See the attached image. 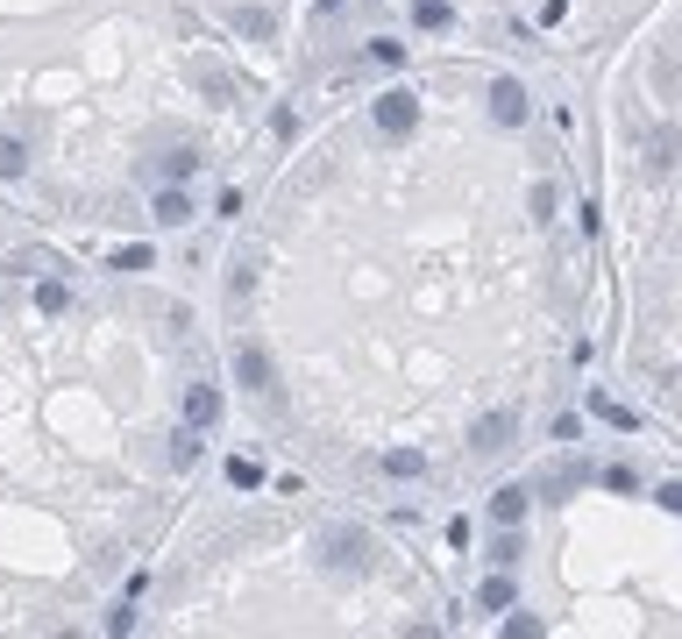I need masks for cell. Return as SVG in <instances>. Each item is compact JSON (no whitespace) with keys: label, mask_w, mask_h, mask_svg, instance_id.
<instances>
[{"label":"cell","mask_w":682,"mask_h":639,"mask_svg":"<svg viewBox=\"0 0 682 639\" xmlns=\"http://www.w3.org/2000/svg\"><path fill=\"white\" fill-rule=\"evenodd\" d=\"M377 547L362 526H321L313 532V569L327 575V583H356V575H370Z\"/></svg>","instance_id":"cell-1"},{"label":"cell","mask_w":682,"mask_h":639,"mask_svg":"<svg viewBox=\"0 0 682 639\" xmlns=\"http://www.w3.org/2000/svg\"><path fill=\"white\" fill-rule=\"evenodd\" d=\"M227 377H235V384L249 391L256 405H270V399H278V356H270V348L256 341V334H242V341L227 348Z\"/></svg>","instance_id":"cell-2"},{"label":"cell","mask_w":682,"mask_h":639,"mask_svg":"<svg viewBox=\"0 0 682 639\" xmlns=\"http://www.w3.org/2000/svg\"><path fill=\"white\" fill-rule=\"evenodd\" d=\"M370 121H377V135L405 143V135L420 128V93H413V86H384V93L370 100Z\"/></svg>","instance_id":"cell-3"},{"label":"cell","mask_w":682,"mask_h":639,"mask_svg":"<svg viewBox=\"0 0 682 639\" xmlns=\"http://www.w3.org/2000/svg\"><path fill=\"white\" fill-rule=\"evenodd\" d=\"M512 440H519V413L512 405H491V413L469 426V455H505Z\"/></svg>","instance_id":"cell-4"},{"label":"cell","mask_w":682,"mask_h":639,"mask_svg":"<svg viewBox=\"0 0 682 639\" xmlns=\"http://www.w3.org/2000/svg\"><path fill=\"white\" fill-rule=\"evenodd\" d=\"M178 413H186V426H221V413H227V391L214 384V377H192L186 384V399H178Z\"/></svg>","instance_id":"cell-5"},{"label":"cell","mask_w":682,"mask_h":639,"mask_svg":"<svg viewBox=\"0 0 682 639\" xmlns=\"http://www.w3.org/2000/svg\"><path fill=\"white\" fill-rule=\"evenodd\" d=\"M491 121L497 128H526L534 121V93L519 79H491Z\"/></svg>","instance_id":"cell-6"},{"label":"cell","mask_w":682,"mask_h":639,"mask_svg":"<svg viewBox=\"0 0 682 639\" xmlns=\"http://www.w3.org/2000/svg\"><path fill=\"white\" fill-rule=\"evenodd\" d=\"M149 221H157V227H192L200 206H192L186 186H157V192H149Z\"/></svg>","instance_id":"cell-7"},{"label":"cell","mask_w":682,"mask_h":639,"mask_svg":"<svg viewBox=\"0 0 682 639\" xmlns=\"http://www.w3.org/2000/svg\"><path fill=\"white\" fill-rule=\"evenodd\" d=\"M227 29H235L242 43H270V36H278V14L256 8V0H235V8H227Z\"/></svg>","instance_id":"cell-8"},{"label":"cell","mask_w":682,"mask_h":639,"mask_svg":"<svg viewBox=\"0 0 682 639\" xmlns=\"http://www.w3.org/2000/svg\"><path fill=\"white\" fill-rule=\"evenodd\" d=\"M483 512H491V526H519L526 512H534V491H526V483H497Z\"/></svg>","instance_id":"cell-9"},{"label":"cell","mask_w":682,"mask_h":639,"mask_svg":"<svg viewBox=\"0 0 682 639\" xmlns=\"http://www.w3.org/2000/svg\"><path fill=\"white\" fill-rule=\"evenodd\" d=\"M477 604L483 612H512V604H519V569H491L483 590H477Z\"/></svg>","instance_id":"cell-10"},{"label":"cell","mask_w":682,"mask_h":639,"mask_svg":"<svg viewBox=\"0 0 682 639\" xmlns=\"http://www.w3.org/2000/svg\"><path fill=\"white\" fill-rule=\"evenodd\" d=\"M519 554H526V540H519V526H497V540L483 547V561L491 569H519Z\"/></svg>","instance_id":"cell-11"},{"label":"cell","mask_w":682,"mask_h":639,"mask_svg":"<svg viewBox=\"0 0 682 639\" xmlns=\"http://www.w3.org/2000/svg\"><path fill=\"white\" fill-rule=\"evenodd\" d=\"M164 462H171V469H192V462H200V426H178V434L164 440Z\"/></svg>","instance_id":"cell-12"},{"label":"cell","mask_w":682,"mask_h":639,"mask_svg":"<svg viewBox=\"0 0 682 639\" xmlns=\"http://www.w3.org/2000/svg\"><path fill=\"white\" fill-rule=\"evenodd\" d=\"M14 178H29V143L22 135H0V186H14Z\"/></svg>","instance_id":"cell-13"},{"label":"cell","mask_w":682,"mask_h":639,"mask_svg":"<svg viewBox=\"0 0 682 639\" xmlns=\"http://www.w3.org/2000/svg\"><path fill=\"white\" fill-rule=\"evenodd\" d=\"M157 264V249H149V242H121V249L108 256V270H121V278H135V270H149Z\"/></svg>","instance_id":"cell-14"},{"label":"cell","mask_w":682,"mask_h":639,"mask_svg":"<svg viewBox=\"0 0 682 639\" xmlns=\"http://www.w3.org/2000/svg\"><path fill=\"white\" fill-rule=\"evenodd\" d=\"M256 278H264V264H256V256H242V264L227 270V306H242V299L256 292Z\"/></svg>","instance_id":"cell-15"},{"label":"cell","mask_w":682,"mask_h":639,"mask_svg":"<svg viewBox=\"0 0 682 639\" xmlns=\"http://www.w3.org/2000/svg\"><path fill=\"white\" fill-rule=\"evenodd\" d=\"M36 313H51V320L71 313V284H65V278H43V284H36Z\"/></svg>","instance_id":"cell-16"},{"label":"cell","mask_w":682,"mask_h":639,"mask_svg":"<svg viewBox=\"0 0 682 639\" xmlns=\"http://www.w3.org/2000/svg\"><path fill=\"white\" fill-rule=\"evenodd\" d=\"M448 22H455V8H448V0H420V8H413V29H427V36H441Z\"/></svg>","instance_id":"cell-17"},{"label":"cell","mask_w":682,"mask_h":639,"mask_svg":"<svg viewBox=\"0 0 682 639\" xmlns=\"http://www.w3.org/2000/svg\"><path fill=\"white\" fill-rule=\"evenodd\" d=\"M362 57H370L377 71H399V65H405V43H399V36H370V51H362Z\"/></svg>","instance_id":"cell-18"},{"label":"cell","mask_w":682,"mask_h":639,"mask_svg":"<svg viewBox=\"0 0 682 639\" xmlns=\"http://www.w3.org/2000/svg\"><path fill=\"white\" fill-rule=\"evenodd\" d=\"M420 469H427V455H420V448H391V455H384V477H399V483L420 477Z\"/></svg>","instance_id":"cell-19"},{"label":"cell","mask_w":682,"mask_h":639,"mask_svg":"<svg viewBox=\"0 0 682 639\" xmlns=\"http://www.w3.org/2000/svg\"><path fill=\"white\" fill-rule=\"evenodd\" d=\"M497 632H505V639H540V632H548V626H540V618H526V612H519V604H512V612H505V618H497Z\"/></svg>","instance_id":"cell-20"},{"label":"cell","mask_w":682,"mask_h":639,"mask_svg":"<svg viewBox=\"0 0 682 639\" xmlns=\"http://www.w3.org/2000/svg\"><path fill=\"white\" fill-rule=\"evenodd\" d=\"M192 171H200V157H192V149H171V157H164V186H186Z\"/></svg>","instance_id":"cell-21"},{"label":"cell","mask_w":682,"mask_h":639,"mask_svg":"<svg viewBox=\"0 0 682 639\" xmlns=\"http://www.w3.org/2000/svg\"><path fill=\"white\" fill-rule=\"evenodd\" d=\"M192 86H200V93H214V100H227V79H221V65H206V57L192 65Z\"/></svg>","instance_id":"cell-22"},{"label":"cell","mask_w":682,"mask_h":639,"mask_svg":"<svg viewBox=\"0 0 682 639\" xmlns=\"http://www.w3.org/2000/svg\"><path fill=\"white\" fill-rule=\"evenodd\" d=\"M227 483H235V491H256V483H264V469H256L249 455H235V462H227Z\"/></svg>","instance_id":"cell-23"},{"label":"cell","mask_w":682,"mask_h":639,"mask_svg":"<svg viewBox=\"0 0 682 639\" xmlns=\"http://www.w3.org/2000/svg\"><path fill=\"white\" fill-rule=\"evenodd\" d=\"M604 491H618V497H633V491H640V477H633V462H612V469H604Z\"/></svg>","instance_id":"cell-24"},{"label":"cell","mask_w":682,"mask_h":639,"mask_svg":"<svg viewBox=\"0 0 682 639\" xmlns=\"http://www.w3.org/2000/svg\"><path fill=\"white\" fill-rule=\"evenodd\" d=\"M0 270H14V278H36V270H43V249H14Z\"/></svg>","instance_id":"cell-25"},{"label":"cell","mask_w":682,"mask_h":639,"mask_svg":"<svg viewBox=\"0 0 682 639\" xmlns=\"http://www.w3.org/2000/svg\"><path fill=\"white\" fill-rule=\"evenodd\" d=\"M647 164H655V171H669V164H675V128L655 135V157H647Z\"/></svg>","instance_id":"cell-26"},{"label":"cell","mask_w":682,"mask_h":639,"mask_svg":"<svg viewBox=\"0 0 682 639\" xmlns=\"http://www.w3.org/2000/svg\"><path fill=\"white\" fill-rule=\"evenodd\" d=\"M526 206H534V221H555V186H534V192H526Z\"/></svg>","instance_id":"cell-27"},{"label":"cell","mask_w":682,"mask_h":639,"mask_svg":"<svg viewBox=\"0 0 682 639\" xmlns=\"http://www.w3.org/2000/svg\"><path fill=\"white\" fill-rule=\"evenodd\" d=\"M270 135H278V143H292V135H299V114H292V107H278V114H270Z\"/></svg>","instance_id":"cell-28"},{"label":"cell","mask_w":682,"mask_h":639,"mask_svg":"<svg viewBox=\"0 0 682 639\" xmlns=\"http://www.w3.org/2000/svg\"><path fill=\"white\" fill-rule=\"evenodd\" d=\"M655 505H661V512H675V519H682V477H675V483H661V491H655Z\"/></svg>","instance_id":"cell-29"},{"label":"cell","mask_w":682,"mask_h":639,"mask_svg":"<svg viewBox=\"0 0 682 639\" xmlns=\"http://www.w3.org/2000/svg\"><path fill=\"white\" fill-rule=\"evenodd\" d=\"M335 8H342V0H321V14H335Z\"/></svg>","instance_id":"cell-30"}]
</instances>
